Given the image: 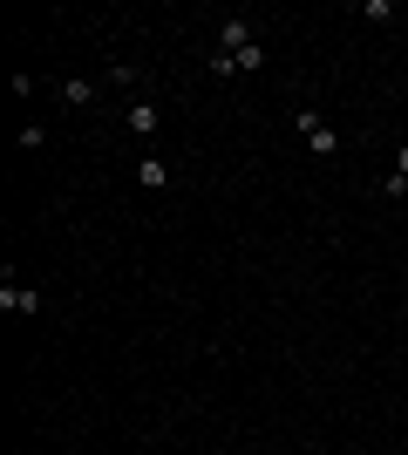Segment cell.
Returning <instances> with one entry per match:
<instances>
[{
  "label": "cell",
  "instance_id": "obj_1",
  "mask_svg": "<svg viewBox=\"0 0 408 455\" xmlns=\"http://www.w3.org/2000/svg\"><path fill=\"white\" fill-rule=\"evenodd\" d=\"M292 130L307 136V150H313V156H333V150H340V136L327 130V116H320V109H300V116H292Z\"/></svg>",
  "mask_w": 408,
  "mask_h": 455
},
{
  "label": "cell",
  "instance_id": "obj_2",
  "mask_svg": "<svg viewBox=\"0 0 408 455\" xmlns=\"http://www.w3.org/2000/svg\"><path fill=\"white\" fill-rule=\"evenodd\" d=\"M55 95L68 102V109H89V102L102 95V82H89V76H61V82H55Z\"/></svg>",
  "mask_w": 408,
  "mask_h": 455
},
{
  "label": "cell",
  "instance_id": "obj_3",
  "mask_svg": "<svg viewBox=\"0 0 408 455\" xmlns=\"http://www.w3.org/2000/svg\"><path fill=\"white\" fill-rule=\"evenodd\" d=\"M252 20H225V28H218V48H225V55H245V48H252Z\"/></svg>",
  "mask_w": 408,
  "mask_h": 455
},
{
  "label": "cell",
  "instance_id": "obj_4",
  "mask_svg": "<svg viewBox=\"0 0 408 455\" xmlns=\"http://www.w3.org/2000/svg\"><path fill=\"white\" fill-rule=\"evenodd\" d=\"M0 313H41V292H20L14 272H7V285H0Z\"/></svg>",
  "mask_w": 408,
  "mask_h": 455
},
{
  "label": "cell",
  "instance_id": "obj_5",
  "mask_svg": "<svg viewBox=\"0 0 408 455\" xmlns=\"http://www.w3.org/2000/svg\"><path fill=\"white\" fill-rule=\"evenodd\" d=\"M156 123H164V109H156V102H130V136H143V143H150Z\"/></svg>",
  "mask_w": 408,
  "mask_h": 455
},
{
  "label": "cell",
  "instance_id": "obj_6",
  "mask_svg": "<svg viewBox=\"0 0 408 455\" xmlns=\"http://www.w3.org/2000/svg\"><path fill=\"white\" fill-rule=\"evenodd\" d=\"M136 184H143V190H164V184H171V164H164V156H143V164H136Z\"/></svg>",
  "mask_w": 408,
  "mask_h": 455
},
{
  "label": "cell",
  "instance_id": "obj_7",
  "mask_svg": "<svg viewBox=\"0 0 408 455\" xmlns=\"http://www.w3.org/2000/svg\"><path fill=\"white\" fill-rule=\"evenodd\" d=\"M232 61H238V76H259V68H266V41H252V48L232 55Z\"/></svg>",
  "mask_w": 408,
  "mask_h": 455
},
{
  "label": "cell",
  "instance_id": "obj_8",
  "mask_svg": "<svg viewBox=\"0 0 408 455\" xmlns=\"http://www.w3.org/2000/svg\"><path fill=\"white\" fill-rule=\"evenodd\" d=\"M381 197H388V204H402V197H408V177L388 171V177H381Z\"/></svg>",
  "mask_w": 408,
  "mask_h": 455
},
{
  "label": "cell",
  "instance_id": "obj_9",
  "mask_svg": "<svg viewBox=\"0 0 408 455\" xmlns=\"http://www.w3.org/2000/svg\"><path fill=\"white\" fill-rule=\"evenodd\" d=\"M395 177H408V143H402V150H395Z\"/></svg>",
  "mask_w": 408,
  "mask_h": 455
}]
</instances>
